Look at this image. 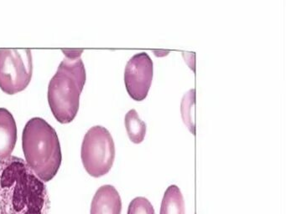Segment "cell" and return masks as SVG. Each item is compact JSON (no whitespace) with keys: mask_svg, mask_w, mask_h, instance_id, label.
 I'll return each mask as SVG.
<instances>
[{"mask_svg":"<svg viewBox=\"0 0 286 214\" xmlns=\"http://www.w3.org/2000/svg\"><path fill=\"white\" fill-rule=\"evenodd\" d=\"M62 52L66 55V58L69 60H77L80 59L81 53L83 52L82 50H62Z\"/></svg>","mask_w":286,"mask_h":214,"instance_id":"cell-13","label":"cell"},{"mask_svg":"<svg viewBox=\"0 0 286 214\" xmlns=\"http://www.w3.org/2000/svg\"><path fill=\"white\" fill-rule=\"evenodd\" d=\"M122 201L114 187L102 186L96 192L91 205V214H121Z\"/></svg>","mask_w":286,"mask_h":214,"instance_id":"cell-7","label":"cell"},{"mask_svg":"<svg viewBox=\"0 0 286 214\" xmlns=\"http://www.w3.org/2000/svg\"><path fill=\"white\" fill-rule=\"evenodd\" d=\"M128 214H155V210L147 198L138 197L129 204Z\"/></svg>","mask_w":286,"mask_h":214,"instance_id":"cell-12","label":"cell"},{"mask_svg":"<svg viewBox=\"0 0 286 214\" xmlns=\"http://www.w3.org/2000/svg\"><path fill=\"white\" fill-rule=\"evenodd\" d=\"M17 141L14 118L5 108H0V160L11 156Z\"/></svg>","mask_w":286,"mask_h":214,"instance_id":"cell-8","label":"cell"},{"mask_svg":"<svg viewBox=\"0 0 286 214\" xmlns=\"http://www.w3.org/2000/svg\"><path fill=\"white\" fill-rule=\"evenodd\" d=\"M45 182L25 161L10 156L0 160V214H50Z\"/></svg>","mask_w":286,"mask_h":214,"instance_id":"cell-1","label":"cell"},{"mask_svg":"<svg viewBox=\"0 0 286 214\" xmlns=\"http://www.w3.org/2000/svg\"><path fill=\"white\" fill-rule=\"evenodd\" d=\"M160 214H185V202L180 188L170 186L164 194Z\"/></svg>","mask_w":286,"mask_h":214,"instance_id":"cell-9","label":"cell"},{"mask_svg":"<svg viewBox=\"0 0 286 214\" xmlns=\"http://www.w3.org/2000/svg\"><path fill=\"white\" fill-rule=\"evenodd\" d=\"M153 79V61L146 52L134 55L124 71V83L129 96L141 101L148 95Z\"/></svg>","mask_w":286,"mask_h":214,"instance_id":"cell-6","label":"cell"},{"mask_svg":"<svg viewBox=\"0 0 286 214\" xmlns=\"http://www.w3.org/2000/svg\"><path fill=\"white\" fill-rule=\"evenodd\" d=\"M85 82L86 70L82 60L65 58L48 86L49 105L60 123H70L76 117Z\"/></svg>","mask_w":286,"mask_h":214,"instance_id":"cell-3","label":"cell"},{"mask_svg":"<svg viewBox=\"0 0 286 214\" xmlns=\"http://www.w3.org/2000/svg\"><path fill=\"white\" fill-rule=\"evenodd\" d=\"M195 104H196V90H190L183 95L181 100V116L185 125L193 135L196 134L195 125Z\"/></svg>","mask_w":286,"mask_h":214,"instance_id":"cell-11","label":"cell"},{"mask_svg":"<svg viewBox=\"0 0 286 214\" xmlns=\"http://www.w3.org/2000/svg\"><path fill=\"white\" fill-rule=\"evenodd\" d=\"M124 124L130 141L135 144L141 143L146 134V124L139 118L136 110L132 109L127 113Z\"/></svg>","mask_w":286,"mask_h":214,"instance_id":"cell-10","label":"cell"},{"mask_svg":"<svg viewBox=\"0 0 286 214\" xmlns=\"http://www.w3.org/2000/svg\"><path fill=\"white\" fill-rule=\"evenodd\" d=\"M33 72L29 50H0V88L8 95L24 90Z\"/></svg>","mask_w":286,"mask_h":214,"instance_id":"cell-5","label":"cell"},{"mask_svg":"<svg viewBox=\"0 0 286 214\" xmlns=\"http://www.w3.org/2000/svg\"><path fill=\"white\" fill-rule=\"evenodd\" d=\"M22 146L25 162L44 182L55 178L62 155L59 138L54 128L44 119L31 118L24 126Z\"/></svg>","mask_w":286,"mask_h":214,"instance_id":"cell-2","label":"cell"},{"mask_svg":"<svg viewBox=\"0 0 286 214\" xmlns=\"http://www.w3.org/2000/svg\"><path fill=\"white\" fill-rule=\"evenodd\" d=\"M81 157L87 173L99 178L110 171L115 158V146L110 132L103 126L90 128L81 144Z\"/></svg>","mask_w":286,"mask_h":214,"instance_id":"cell-4","label":"cell"}]
</instances>
